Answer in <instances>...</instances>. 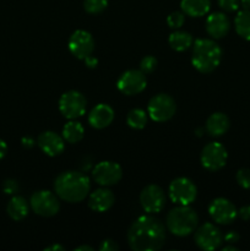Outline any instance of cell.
Instances as JSON below:
<instances>
[{
    "label": "cell",
    "mask_w": 250,
    "mask_h": 251,
    "mask_svg": "<svg viewBox=\"0 0 250 251\" xmlns=\"http://www.w3.org/2000/svg\"><path fill=\"white\" fill-rule=\"evenodd\" d=\"M114 194L104 186L91 194L88 198V207L95 212H105L114 205Z\"/></svg>",
    "instance_id": "cell-19"
},
{
    "label": "cell",
    "mask_w": 250,
    "mask_h": 251,
    "mask_svg": "<svg viewBox=\"0 0 250 251\" xmlns=\"http://www.w3.org/2000/svg\"><path fill=\"white\" fill-rule=\"evenodd\" d=\"M39 149L47 154V156L55 157L64 151V137L59 136L54 131L42 132L37 140Z\"/></svg>",
    "instance_id": "cell-16"
},
{
    "label": "cell",
    "mask_w": 250,
    "mask_h": 251,
    "mask_svg": "<svg viewBox=\"0 0 250 251\" xmlns=\"http://www.w3.org/2000/svg\"><path fill=\"white\" fill-rule=\"evenodd\" d=\"M147 110L152 120L157 123H163L173 118V115L175 114L176 104L169 95L159 93L150 100Z\"/></svg>",
    "instance_id": "cell-6"
},
{
    "label": "cell",
    "mask_w": 250,
    "mask_h": 251,
    "mask_svg": "<svg viewBox=\"0 0 250 251\" xmlns=\"http://www.w3.org/2000/svg\"><path fill=\"white\" fill-rule=\"evenodd\" d=\"M146 76L141 70H127L118 78V90L126 96L139 95L146 88Z\"/></svg>",
    "instance_id": "cell-12"
},
{
    "label": "cell",
    "mask_w": 250,
    "mask_h": 251,
    "mask_svg": "<svg viewBox=\"0 0 250 251\" xmlns=\"http://www.w3.org/2000/svg\"><path fill=\"white\" fill-rule=\"evenodd\" d=\"M126 123L130 127L135 130H141L146 126L147 123V115L146 113L142 109H139V108H135V109H131L129 113H127L126 117Z\"/></svg>",
    "instance_id": "cell-26"
},
{
    "label": "cell",
    "mask_w": 250,
    "mask_h": 251,
    "mask_svg": "<svg viewBox=\"0 0 250 251\" xmlns=\"http://www.w3.org/2000/svg\"><path fill=\"white\" fill-rule=\"evenodd\" d=\"M81 250H88V251H92L93 249L91 247H88V245H81V247L76 248L75 251H81Z\"/></svg>",
    "instance_id": "cell-41"
},
{
    "label": "cell",
    "mask_w": 250,
    "mask_h": 251,
    "mask_svg": "<svg viewBox=\"0 0 250 251\" xmlns=\"http://www.w3.org/2000/svg\"><path fill=\"white\" fill-rule=\"evenodd\" d=\"M229 28V19L223 12H213L206 20V31L215 39H220L227 36Z\"/></svg>",
    "instance_id": "cell-17"
},
{
    "label": "cell",
    "mask_w": 250,
    "mask_h": 251,
    "mask_svg": "<svg viewBox=\"0 0 250 251\" xmlns=\"http://www.w3.org/2000/svg\"><path fill=\"white\" fill-rule=\"evenodd\" d=\"M55 193L66 202H81L85 200L91 189L90 179L81 172L69 171L59 174L54 181Z\"/></svg>",
    "instance_id": "cell-2"
},
{
    "label": "cell",
    "mask_w": 250,
    "mask_h": 251,
    "mask_svg": "<svg viewBox=\"0 0 250 251\" xmlns=\"http://www.w3.org/2000/svg\"><path fill=\"white\" fill-rule=\"evenodd\" d=\"M2 190H4V193L7 194V195H12V194L17 193V190H19L17 181L14 180V179H7V180H5L4 184H2Z\"/></svg>",
    "instance_id": "cell-32"
},
{
    "label": "cell",
    "mask_w": 250,
    "mask_h": 251,
    "mask_svg": "<svg viewBox=\"0 0 250 251\" xmlns=\"http://www.w3.org/2000/svg\"><path fill=\"white\" fill-rule=\"evenodd\" d=\"M239 234H238L237 232H234V230H232V232H228L227 234L225 235V240L227 243H229V244H233V243H237L238 240H239Z\"/></svg>",
    "instance_id": "cell-35"
},
{
    "label": "cell",
    "mask_w": 250,
    "mask_h": 251,
    "mask_svg": "<svg viewBox=\"0 0 250 251\" xmlns=\"http://www.w3.org/2000/svg\"><path fill=\"white\" fill-rule=\"evenodd\" d=\"M228 153L225 147L220 142H210L201 151V164L207 171L216 172L225 166Z\"/></svg>",
    "instance_id": "cell-8"
},
{
    "label": "cell",
    "mask_w": 250,
    "mask_h": 251,
    "mask_svg": "<svg viewBox=\"0 0 250 251\" xmlns=\"http://www.w3.org/2000/svg\"><path fill=\"white\" fill-rule=\"evenodd\" d=\"M33 212L42 217H51L56 215L60 208V202H59L56 195L48 190H39L32 194L31 200H29Z\"/></svg>",
    "instance_id": "cell-7"
},
{
    "label": "cell",
    "mask_w": 250,
    "mask_h": 251,
    "mask_svg": "<svg viewBox=\"0 0 250 251\" xmlns=\"http://www.w3.org/2000/svg\"><path fill=\"white\" fill-rule=\"evenodd\" d=\"M68 46L69 50L75 58L85 60L87 56L92 55L95 50V39L91 36L90 32L77 29L71 34Z\"/></svg>",
    "instance_id": "cell-10"
},
{
    "label": "cell",
    "mask_w": 250,
    "mask_h": 251,
    "mask_svg": "<svg viewBox=\"0 0 250 251\" xmlns=\"http://www.w3.org/2000/svg\"><path fill=\"white\" fill-rule=\"evenodd\" d=\"M22 145H24V147H26V149H31V147H33L34 141L31 137H24V139H22Z\"/></svg>",
    "instance_id": "cell-38"
},
{
    "label": "cell",
    "mask_w": 250,
    "mask_h": 251,
    "mask_svg": "<svg viewBox=\"0 0 250 251\" xmlns=\"http://www.w3.org/2000/svg\"><path fill=\"white\" fill-rule=\"evenodd\" d=\"M7 152V145L6 142L4 141V140L0 139V159L4 158L5 154H6Z\"/></svg>",
    "instance_id": "cell-37"
},
{
    "label": "cell",
    "mask_w": 250,
    "mask_h": 251,
    "mask_svg": "<svg viewBox=\"0 0 250 251\" xmlns=\"http://www.w3.org/2000/svg\"><path fill=\"white\" fill-rule=\"evenodd\" d=\"M222 49L212 39L199 38L194 42L191 63L194 68L202 74H210L220 65Z\"/></svg>",
    "instance_id": "cell-3"
},
{
    "label": "cell",
    "mask_w": 250,
    "mask_h": 251,
    "mask_svg": "<svg viewBox=\"0 0 250 251\" xmlns=\"http://www.w3.org/2000/svg\"><path fill=\"white\" fill-rule=\"evenodd\" d=\"M223 251H238V249L235 247H232V245H228V247L223 248Z\"/></svg>",
    "instance_id": "cell-42"
},
{
    "label": "cell",
    "mask_w": 250,
    "mask_h": 251,
    "mask_svg": "<svg viewBox=\"0 0 250 251\" xmlns=\"http://www.w3.org/2000/svg\"><path fill=\"white\" fill-rule=\"evenodd\" d=\"M28 203L22 196H14L7 203V215L14 221H22L28 215Z\"/></svg>",
    "instance_id": "cell-22"
},
{
    "label": "cell",
    "mask_w": 250,
    "mask_h": 251,
    "mask_svg": "<svg viewBox=\"0 0 250 251\" xmlns=\"http://www.w3.org/2000/svg\"><path fill=\"white\" fill-rule=\"evenodd\" d=\"M140 203L147 213H158L166 205L164 191L158 185H147L140 194Z\"/></svg>",
    "instance_id": "cell-14"
},
{
    "label": "cell",
    "mask_w": 250,
    "mask_h": 251,
    "mask_svg": "<svg viewBox=\"0 0 250 251\" xmlns=\"http://www.w3.org/2000/svg\"><path fill=\"white\" fill-rule=\"evenodd\" d=\"M50 250H64V247H61V245H58V244H54L51 245V247H48L46 248V251H50Z\"/></svg>",
    "instance_id": "cell-40"
},
{
    "label": "cell",
    "mask_w": 250,
    "mask_h": 251,
    "mask_svg": "<svg viewBox=\"0 0 250 251\" xmlns=\"http://www.w3.org/2000/svg\"><path fill=\"white\" fill-rule=\"evenodd\" d=\"M114 119V110L112 107L108 104L100 103V104L96 105L88 114V123L95 129H104V127L109 126Z\"/></svg>",
    "instance_id": "cell-18"
},
{
    "label": "cell",
    "mask_w": 250,
    "mask_h": 251,
    "mask_svg": "<svg viewBox=\"0 0 250 251\" xmlns=\"http://www.w3.org/2000/svg\"><path fill=\"white\" fill-rule=\"evenodd\" d=\"M198 195L195 184L188 178H176L169 185V198L178 205H190Z\"/></svg>",
    "instance_id": "cell-9"
},
{
    "label": "cell",
    "mask_w": 250,
    "mask_h": 251,
    "mask_svg": "<svg viewBox=\"0 0 250 251\" xmlns=\"http://www.w3.org/2000/svg\"><path fill=\"white\" fill-rule=\"evenodd\" d=\"M184 21H185V16H184L183 12L180 11H174L172 14H169V16L167 17V22H168V26L171 28L178 29L183 26Z\"/></svg>",
    "instance_id": "cell-28"
},
{
    "label": "cell",
    "mask_w": 250,
    "mask_h": 251,
    "mask_svg": "<svg viewBox=\"0 0 250 251\" xmlns=\"http://www.w3.org/2000/svg\"><path fill=\"white\" fill-rule=\"evenodd\" d=\"M243 10H250V0H240Z\"/></svg>",
    "instance_id": "cell-39"
},
{
    "label": "cell",
    "mask_w": 250,
    "mask_h": 251,
    "mask_svg": "<svg viewBox=\"0 0 250 251\" xmlns=\"http://www.w3.org/2000/svg\"><path fill=\"white\" fill-rule=\"evenodd\" d=\"M123 176V169L115 162H100L92 171L93 180L100 186L115 185Z\"/></svg>",
    "instance_id": "cell-11"
},
{
    "label": "cell",
    "mask_w": 250,
    "mask_h": 251,
    "mask_svg": "<svg viewBox=\"0 0 250 251\" xmlns=\"http://www.w3.org/2000/svg\"><path fill=\"white\" fill-rule=\"evenodd\" d=\"M237 183L243 189H250V169L242 168L237 172Z\"/></svg>",
    "instance_id": "cell-30"
},
{
    "label": "cell",
    "mask_w": 250,
    "mask_h": 251,
    "mask_svg": "<svg viewBox=\"0 0 250 251\" xmlns=\"http://www.w3.org/2000/svg\"><path fill=\"white\" fill-rule=\"evenodd\" d=\"M229 118L223 113H213L206 122V130L211 136H222L229 129Z\"/></svg>",
    "instance_id": "cell-20"
},
{
    "label": "cell",
    "mask_w": 250,
    "mask_h": 251,
    "mask_svg": "<svg viewBox=\"0 0 250 251\" xmlns=\"http://www.w3.org/2000/svg\"><path fill=\"white\" fill-rule=\"evenodd\" d=\"M167 228L176 237H186L196 229L199 223L198 213L189 205H180L167 215Z\"/></svg>",
    "instance_id": "cell-4"
},
{
    "label": "cell",
    "mask_w": 250,
    "mask_h": 251,
    "mask_svg": "<svg viewBox=\"0 0 250 251\" xmlns=\"http://www.w3.org/2000/svg\"><path fill=\"white\" fill-rule=\"evenodd\" d=\"M108 6V0H85L83 1V9L88 14H100L104 11Z\"/></svg>",
    "instance_id": "cell-27"
},
{
    "label": "cell",
    "mask_w": 250,
    "mask_h": 251,
    "mask_svg": "<svg viewBox=\"0 0 250 251\" xmlns=\"http://www.w3.org/2000/svg\"><path fill=\"white\" fill-rule=\"evenodd\" d=\"M119 249L117 243L112 239H107V240H103L100 245V251H117Z\"/></svg>",
    "instance_id": "cell-33"
},
{
    "label": "cell",
    "mask_w": 250,
    "mask_h": 251,
    "mask_svg": "<svg viewBox=\"0 0 250 251\" xmlns=\"http://www.w3.org/2000/svg\"><path fill=\"white\" fill-rule=\"evenodd\" d=\"M208 212L212 220L218 225H229L237 218L238 211L229 200L223 198L215 199L210 203Z\"/></svg>",
    "instance_id": "cell-15"
},
{
    "label": "cell",
    "mask_w": 250,
    "mask_h": 251,
    "mask_svg": "<svg viewBox=\"0 0 250 251\" xmlns=\"http://www.w3.org/2000/svg\"><path fill=\"white\" fill-rule=\"evenodd\" d=\"M217 1L221 9L227 12L237 11L240 5L239 0H217Z\"/></svg>",
    "instance_id": "cell-31"
},
{
    "label": "cell",
    "mask_w": 250,
    "mask_h": 251,
    "mask_svg": "<svg viewBox=\"0 0 250 251\" xmlns=\"http://www.w3.org/2000/svg\"><path fill=\"white\" fill-rule=\"evenodd\" d=\"M195 243L200 249L206 251L216 250L223 242L221 230L211 223H205L195 232Z\"/></svg>",
    "instance_id": "cell-13"
},
{
    "label": "cell",
    "mask_w": 250,
    "mask_h": 251,
    "mask_svg": "<svg viewBox=\"0 0 250 251\" xmlns=\"http://www.w3.org/2000/svg\"><path fill=\"white\" fill-rule=\"evenodd\" d=\"M169 46L176 51H184L193 46V37L185 31H175L169 36Z\"/></svg>",
    "instance_id": "cell-23"
},
{
    "label": "cell",
    "mask_w": 250,
    "mask_h": 251,
    "mask_svg": "<svg viewBox=\"0 0 250 251\" xmlns=\"http://www.w3.org/2000/svg\"><path fill=\"white\" fill-rule=\"evenodd\" d=\"M235 31L242 38L250 41V10H242L238 12L234 20Z\"/></svg>",
    "instance_id": "cell-25"
},
{
    "label": "cell",
    "mask_w": 250,
    "mask_h": 251,
    "mask_svg": "<svg viewBox=\"0 0 250 251\" xmlns=\"http://www.w3.org/2000/svg\"><path fill=\"white\" fill-rule=\"evenodd\" d=\"M157 68V59L152 55L145 56L140 63V70L144 74H151L156 70Z\"/></svg>",
    "instance_id": "cell-29"
},
{
    "label": "cell",
    "mask_w": 250,
    "mask_h": 251,
    "mask_svg": "<svg viewBox=\"0 0 250 251\" xmlns=\"http://www.w3.org/2000/svg\"><path fill=\"white\" fill-rule=\"evenodd\" d=\"M238 216H239L243 221H249L250 220V205L243 206V207L238 211Z\"/></svg>",
    "instance_id": "cell-34"
},
{
    "label": "cell",
    "mask_w": 250,
    "mask_h": 251,
    "mask_svg": "<svg viewBox=\"0 0 250 251\" xmlns=\"http://www.w3.org/2000/svg\"><path fill=\"white\" fill-rule=\"evenodd\" d=\"M83 134H85L83 126L75 120H70L63 129V137L69 144H77L82 140Z\"/></svg>",
    "instance_id": "cell-24"
},
{
    "label": "cell",
    "mask_w": 250,
    "mask_h": 251,
    "mask_svg": "<svg viewBox=\"0 0 250 251\" xmlns=\"http://www.w3.org/2000/svg\"><path fill=\"white\" fill-rule=\"evenodd\" d=\"M86 105L87 100L78 91H68L59 100V110L66 119L70 120L82 117L86 112Z\"/></svg>",
    "instance_id": "cell-5"
},
{
    "label": "cell",
    "mask_w": 250,
    "mask_h": 251,
    "mask_svg": "<svg viewBox=\"0 0 250 251\" xmlns=\"http://www.w3.org/2000/svg\"><path fill=\"white\" fill-rule=\"evenodd\" d=\"M180 7L183 12L191 17H201L210 11V0H181Z\"/></svg>",
    "instance_id": "cell-21"
},
{
    "label": "cell",
    "mask_w": 250,
    "mask_h": 251,
    "mask_svg": "<svg viewBox=\"0 0 250 251\" xmlns=\"http://www.w3.org/2000/svg\"><path fill=\"white\" fill-rule=\"evenodd\" d=\"M166 240L164 225L153 216H141L127 230V244L134 251L159 250Z\"/></svg>",
    "instance_id": "cell-1"
},
{
    "label": "cell",
    "mask_w": 250,
    "mask_h": 251,
    "mask_svg": "<svg viewBox=\"0 0 250 251\" xmlns=\"http://www.w3.org/2000/svg\"><path fill=\"white\" fill-rule=\"evenodd\" d=\"M85 63H86V65L88 66V68H96V66H97V64H98V60L96 58H93L92 55H90V56H87V58L85 59Z\"/></svg>",
    "instance_id": "cell-36"
}]
</instances>
